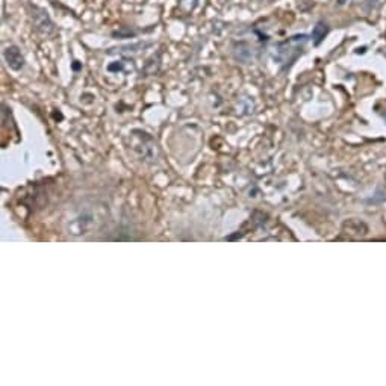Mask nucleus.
I'll return each mask as SVG.
<instances>
[{
	"label": "nucleus",
	"instance_id": "f03ea898",
	"mask_svg": "<svg viewBox=\"0 0 386 386\" xmlns=\"http://www.w3.org/2000/svg\"><path fill=\"white\" fill-rule=\"evenodd\" d=\"M29 14H30V20H32V24H34L35 30L38 32V34H41L43 37H50L55 34V23L52 21L49 12L41 8V6H37V5H29Z\"/></svg>",
	"mask_w": 386,
	"mask_h": 386
},
{
	"label": "nucleus",
	"instance_id": "f257e3e1",
	"mask_svg": "<svg viewBox=\"0 0 386 386\" xmlns=\"http://www.w3.org/2000/svg\"><path fill=\"white\" fill-rule=\"evenodd\" d=\"M306 43H308L306 35H294L283 43H279L277 46H274V50H273L274 61L277 64H285V66L286 64H291L302 53Z\"/></svg>",
	"mask_w": 386,
	"mask_h": 386
},
{
	"label": "nucleus",
	"instance_id": "7ed1b4c3",
	"mask_svg": "<svg viewBox=\"0 0 386 386\" xmlns=\"http://www.w3.org/2000/svg\"><path fill=\"white\" fill-rule=\"evenodd\" d=\"M3 58L8 64V67L14 72H18L24 67V58L21 55V50L17 46H8L3 50Z\"/></svg>",
	"mask_w": 386,
	"mask_h": 386
},
{
	"label": "nucleus",
	"instance_id": "20e7f679",
	"mask_svg": "<svg viewBox=\"0 0 386 386\" xmlns=\"http://www.w3.org/2000/svg\"><path fill=\"white\" fill-rule=\"evenodd\" d=\"M327 34H329V26H327L324 21H318V23L315 24L313 30H312V35H310L313 44H315V46L321 44V41H323V40L327 37Z\"/></svg>",
	"mask_w": 386,
	"mask_h": 386
},
{
	"label": "nucleus",
	"instance_id": "423d86ee",
	"mask_svg": "<svg viewBox=\"0 0 386 386\" xmlns=\"http://www.w3.org/2000/svg\"><path fill=\"white\" fill-rule=\"evenodd\" d=\"M356 2H358V5H359L364 11H367V12L376 9V6L379 5V0H356Z\"/></svg>",
	"mask_w": 386,
	"mask_h": 386
},
{
	"label": "nucleus",
	"instance_id": "39448f33",
	"mask_svg": "<svg viewBox=\"0 0 386 386\" xmlns=\"http://www.w3.org/2000/svg\"><path fill=\"white\" fill-rule=\"evenodd\" d=\"M253 49L248 46V44H245V43H241V44H236V50H235V56L239 59V61H242V62H247L250 58H251V52Z\"/></svg>",
	"mask_w": 386,
	"mask_h": 386
}]
</instances>
